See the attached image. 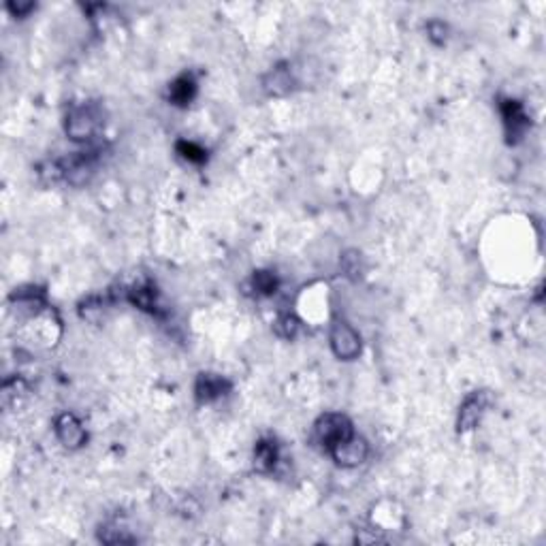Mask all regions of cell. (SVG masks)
Returning a JSON list of instances; mask_svg holds the SVG:
<instances>
[{
  "instance_id": "cell-12",
  "label": "cell",
  "mask_w": 546,
  "mask_h": 546,
  "mask_svg": "<svg viewBox=\"0 0 546 546\" xmlns=\"http://www.w3.org/2000/svg\"><path fill=\"white\" fill-rule=\"evenodd\" d=\"M254 286H256L261 292H271V290L275 288V280H273V275L261 271V273L254 275Z\"/></svg>"
},
{
  "instance_id": "cell-6",
  "label": "cell",
  "mask_w": 546,
  "mask_h": 546,
  "mask_svg": "<svg viewBox=\"0 0 546 546\" xmlns=\"http://www.w3.org/2000/svg\"><path fill=\"white\" fill-rule=\"evenodd\" d=\"M484 410V397L482 395H474L469 397L463 408H461V414H459V429L461 431H467V429H474L476 422L480 420V414Z\"/></svg>"
},
{
  "instance_id": "cell-14",
  "label": "cell",
  "mask_w": 546,
  "mask_h": 546,
  "mask_svg": "<svg viewBox=\"0 0 546 546\" xmlns=\"http://www.w3.org/2000/svg\"><path fill=\"white\" fill-rule=\"evenodd\" d=\"M275 329H278V333H280V335L290 337V335L294 333V329H297V320H294V318H290V316H284L282 320H278Z\"/></svg>"
},
{
  "instance_id": "cell-8",
  "label": "cell",
  "mask_w": 546,
  "mask_h": 546,
  "mask_svg": "<svg viewBox=\"0 0 546 546\" xmlns=\"http://www.w3.org/2000/svg\"><path fill=\"white\" fill-rule=\"evenodd\" d=\"M278 461V450H275V444L273 442H259L256 444V450H254V467L259 472H269L273 469Z\"/></svg>"
},
{
  "instance_id": "cell-2",
  "label": "cell",
  "mask_w": 546,
  "mask_h": 546,
  "mask_svg": "<svg viewBox=\"0 0 546 546\" xmlns=\"http://www.w3.org/2000/svg\"><path fill=\"white\" fill-rule=\"evenodd\" d=\"M98 129V113L92 107H77L69 113L67 117V133L82 141V139H90Z\"/></svg>"
},
{
  "instance_id": "cell-11",
  "label": "cell",
  "mask_w": 546,
  "mask_h": 546,
  "mask_svg": "<svg viewBox=\"0 0 546 546\" xmlns=\"http://www.w3.org/2000/svg\"><path fill=\"white\" fill-rule=\"evenodd\" d=\"M177 150H179V154H181V156H184L186 160H190V162H203V160L207 158L205 150H201V148H199V145H195V143L181 141V143L177 145Z\"/></svg>"
},
{
  "instance_id": "cell-5",
  "label": "cell",
  "mask_w": 546,
  "mask_h": 546,
  "mask_svg": "<svg viewBox=\"0 0 546 546\" xmlns=\"http://www.w3.org/2000/svg\"><path fill=\"white\" fill-rule=\"evenodd\" d=\"M56 431H58L60 442H63L65 446H69V448H77L86 440V431L82 427V422L73 414L60 416L58 422H56Z\"/></svg>"
},
{
  "instance_id": "cell-7",
  "label": "cell",
  "mask_w": 546,
  "mask_h": 546,
  "mask_svg": "<svg viewBox=\"0 0 546 546\" xmlns=\"http://www.w3.org/2000/svg\"><path fill=\"white\" fill-rule=\"evenodd\" d=\"M224 391H226V382L212 374H203L197 382V397L201 401H212V399L224 395Z\"/></svg>"
},
{
  "instance_id": "cell-10",
  "label": "cell",
  "mask_w": 546,
  "mask_h": 546,
  "mask_svg": "<svg viewBox=\"0 0 546 546\" xmlns=\"http://www.w3.org/2000/svg\"><path fill=\"white\" fill-rule=\"evenodd\" d=\"M504 115H506V124L512 129V135L516 137V135H521V131L525 129V113H523V109H521V105L519 103H508L506 107H504Z\"/></svg>"
},
{
  "instance_id": "cell-3",
  "label": "cell",
  "mask_w": 546,
  "mask_h": 546,
  "mask_svg": "<svg viewBox=\"0 0 546 546\" xmlns=\"http://www.w3.org/2000/svg\"><path fill=\"white\" fill-rule=\"evenodd\" d=\"M331 346L333 352L344 360H350L360 352V339L354 333V329H350L346 323H335L331 331Z\"/></svg>"
},
{
  "instance_id": "cell-13",
  "label": "cell",
  "mask_w": 546,
  "mask_h": 546,
  "mask_svg": "<svg viewBox=\"0 0 546 546\" xmlns=\"http://www.w3.org/2000/svg\"><path fill=\"white\" fill-rule=\"evenodd\" d=\"M288 86H290V79L284 75V73H275L273 77H271V92L273 94H284L286 90H288Z\"/></svg>"
},
{
  "instance_id": "cell-1",
  "label": "cell",
  "mask_w": 546,
  "mask_h": 546,
  "mask_svg": "<svg viewBox=\"0 0 546 546\" xmlns=\"http://www.w3.org/2000/svg\"><path fill=\"white\" fill-rule=\"evenodd\" d=\"M350 436H352L350 420L342 414H325L316 422V438L327 448L337 446L339 442L348 440Z\"/></svg>"
},
{
  "instance_id": "cell-9",
  "label": "cell",
  "mask_w": 546,
  "mask_h": 546,
  "mask_svg": "<svg viewBox=\"0 0 546 546\" xmlns=\"http://www.w3.org/2000/svg\"><path fill=\"white\" fill-rule=\"evenodd\" d=\"M195 90H197V86H195L193 77L184 75V77H179V79H175V82H173L169 96H171V100H173V103H177V105H186V103H190V100H193Z\"/></svg>"
},
{
  "instance_id": "cell-4",
  "label": "cell",
  "mask_w": 546,
  "mask_h": 546,
  "mask_svg": "<svg viewBox=\"0 0 546 546\" xmlns=\"http://www.w3.org/2000/svg\"><path fill=\"white\" fill-rule=\"evenodd\" d=\"M335 461L339 465H346V467H352V465H358L365 461L368 457V444L363 440H356L354 436H350L348 440L339 442L337 446L331 448Z\"/></svg>"
}]
</instances>
